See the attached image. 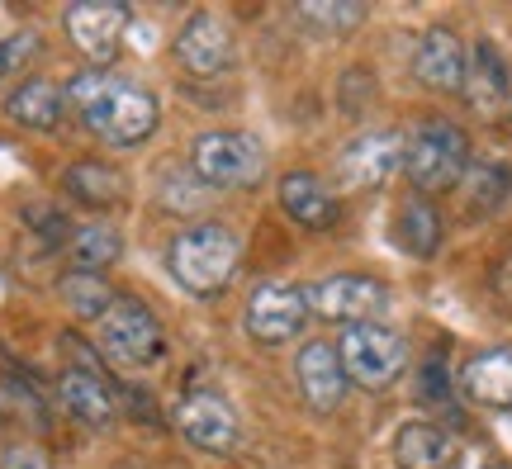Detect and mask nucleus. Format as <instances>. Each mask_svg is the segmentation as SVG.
Wrapping results in <instances>:
<instances>
[{
	"label": "nucleus",
	"instance_id": "f257e3e1",
	"mask_svg": "<svg viewBox=\"0 0 512 469\" xmlns=\"http://www.w3.org/2000/svg\"><path fill=\"white\" fill-rule=\"evenodd\" d=\"M67 109L105 147H143L162 124V100L157 95L147 86L124 81V76L100 72V67L67 81Z\"/></svg>",
	"mask_w": 512,
	"mask_h": 469
},
{
	"label": "nucleus",
	"instance_id": "f03ea898",
	"mask_svg": "<svg viewBox=\"0 0 512 469\" xmlns=\"http://www.w3.org/2000/svg\"><path fill=\"white\" fill-rule=\"evenodd\" d=\"M166 266H171V280L195 294V299H214L233 285V275L242 266V237L228 228V223H195V228H181L166 247Z\"/></svg>",
	"mask_w": 512,
	"mask_h": 469
},
{
	"label": "nucleus",
	"instance_id": "7ed1b4c3",
	"mask_svg": "<svg viewBox=\"0 0 512 469\" xmlns=\"http://www.w3.org/2000/svg\"><path fill=\"white\" fill-rule=\"evenodd\" d=\"M190 171L209 190H256L266 176V147L256 133L242 128H214L200 133L190 147Z\"/></svg>",
	"mask_w": 512,
	"mask_h": 469
},
{
	"label": "nucleus",
	"instance_id": "20e7f679",
	"mask_svg": "<svg viewBox=\"0 0 512 469\" xmlns=\"http://www.w3.org/2000/svg\"><path fill=\"white\" fill-rule=\"evenodd\" d=\"M403 171H408V181L418 185L422 195H437V190L460 185L465 171H470V138H465V128L451 124V119H427L403 143Z\"/></svg>",
	"mask_w": 512,
	"mask_h": 469
},
{
	"label": "nucleus",
	"instance_id": "39448f33",
	"mask_svg": "<svg viewBox=\"0 0 512 469\" xmlns=\"http://www.w3.org/2000/svg\"><path fill=\"white\" fill-rule=\"evenodd\" d=\"M100 351L124 370H147L166 356V327L143 299H114L100 323Z\"/></svg>",
	"mask_w": 512,
	"mask_h": 469
},
{
	"label": "nucleus",
	"instance_id": "423d86ee",
	"mask_svg": "<svg viewBox=\"0 0 512 469\" xmlns=\"http://www.w3.org/2000/svg\"><path fill=\"white\" fill-rule=\"evenodd\" d=\"M337 356H342L347 384H361V389H389L408 370V342L384 323L347 327L337 342Z\"/></svg>",
	"mask_w": 512,
	"mask_h": 469
},
{
	"label": "nucleus",
	"instance_id": "0eeeda50",
	"mask_svg": "<svg viewBox=\"0 0 512 469\" xmlns=\"http://www.w3.org/2000/svg\"><path fill=\"white\" fill-rule=\"evenodd\" d=\"M309 289L285 285V280H266L252 289V299L242 308V327L256 346H285L294 342L304 323H309Z\"/></svg>",
	"mask_w": 512,
	"mask_h": 469
},
{
	"label": "nucleus",
	"instance_id": "6e6552de",
	"mask_svg": "<svg viewBox=\"0 0 512 469\" xmlns=\"http://www.w3.org/2000/svg\"><path fill=\"white\" fill-rule=\"evenodd\" d=\"M176 62H181L190 76L200 81H214V76H228L233 62H238V38H233V24L214 10H195V15L181 24L176 34Z\"/></svg>",
	"mask_w": 512,
	"mask_h": 469
},
{
	"label": "nucleus",
	"instance_id": "1a4fd4ad",
	"mask_svg": "<svg viewBox=\"0 0 512 469\" xmlns=\"http://www.w3.org/2000/svg\"><path fill=\"white\" fill-rule=\"evenodd\" d=\"M62 34L72 38V48L86 62H95L105 72L114 57H119V48H124L128 10L114 5V0H76V5H67V15H62Z\"/></svg>",
	"mask_w": 512,
	"mask_h": 469
},
{
	"label": "nucleus",
	"instance_id": "9d476101",
	"mask_svg": "<svg viewBox=\"0 0 512 469\" xmlns=\"http://www.w3.org/2000/svg\"><path fill=\"white\" fill-rule=\"evenodd\" d=\"M171 417H176V432H181L195 451H204V455H233L238 451L242 417L223 394H209V389L185 394Z\"/></svg>",
	"mask_w": 512,
	"mask_h": 469
},
{
	"label": "nucleus",
	"instance_id": "9b49d317",
	"mask_svg": "<svg viewBox=\"0 0 512 469\" xmlns=\"http://www.w3.org/2000/svg\"><path fill=\"white\" fill-rule=\"evenodd\" d=\"M309 308L328 323L361 327L389 308V289L375 275H328V280H318L309 289Z\"/></svg>",
	"mask_w": 512,
	"mask_h": 469
},
{
	"label": "nucleus",
	"instance_id": "f8f14e48",
	"mask_svg": "<svg viewBox=\"0 0 512 469\" xmlns=\"http://www.w3.org/2000/svg\"><path fill=\"white\" fill-rule=\"evenodd\" d=\"M403 133L394 128H375V133H361V138H351L342 147V157H337V181L347 185V190H375L384 185L394 171H403Z\"/></svg>",
	"mask_w": 512,
	"mask_h": 469
},
{
	"label": "nucleus",
	"instance_id": "ddd939ff",
	"mask_svg": "<svg viewBox=\"0 0 512 469\" xmlns=\"http://www.w3.org/2000/svg\"><path fill=\"white\" fill-rule=\"evenodd\" d=\"M57 398H62L67 417H76L91 432H105V427H114V417H119V394L110 389V379L100 375V370H91V365H67L57 375Z\"/></svg>",
	"mask_w": 512,
	"mask_h": 469
},
{
	"label": "nucleus",
	"instance_id": "4468645a",
	"mask_svg": "<svg viewBox=\"0 0 512 469\" xmlns=\"http://www.w3.org/2000/svg\"><path fill=\"white\" fill-rule=\"evenodd\" d=\"M294 379H299V394L313 413H337L342 398H347V370L332 342H304L294 356Z\"/></svg>",
	"mask_w": 512,
	"mask_h": 469
},
{
	"label": "nucleus",
	"instance_id": "2eb2a0df",
	"mask_svg": "<svg viewBox=\"0 0 512 469\" xmlns=\"http://www.w3.org/2000/svg\"><path fill=\"white\" fill-rule=\"evenodd\" d=\"M465 67H470V53L460 43L456 29L446 24H432L427 34L418 38V57H413V72L427 91L437 95H460L465 91Z\"/></svg>",
	"mask_w": 512,
	"mask_h": 469
},
{
	"label": "nucleus",
	"instance_id": "dca6fc26",
	"mask_svg": "<svg viewBox=\"0 0 512 469\" xmlns=\"http://www.w3.org/2000/svg\"><path fill=\"white\" fill-rule=\"evenodd\" d=\"M465 100H470V109L475 114H484V119H494V114H503L512 100V67L508 57L498 53L489 38H479L475 48H470V67H465Z\"/></svg>",
	"mask_w": 512,
	"mask_h": 469
},
{
	"label": "nucleus",
	"instance_id": "f3484780",
	"mask_svg": "<svg viewBox=\"0 0 512 469\" xmlns=\"http://www.w3.org/2000/svg\"><path fill=\"white\" fill-rule=\"evenodd\" d=\"M275 199H280L285 218L299 223V228H309V233L337 228V214H342V209H337V195H332L313 171H285L280 185H275Z\"/></svg>",
	"mask_w": 512,
	"mask_h": 469
},
{
	"label": "nucleus",
	"instance_id": "a211bd4d",
	"mask_svg": "<svg viewBox=\"0 0 512 469\" xmlns=\"http://www.w3.org/2000/svg\"><path fill=\"white\" fill-rule=\"evenodd\" d=\"M389 455L394 469H460V441L437 422H403Z\"/></svg>",
	"mask_w": 512,
	"mask_h": 469
},
{
	"label": "nucleus",
	"instance_id": "6ab92c4d",
	"mask_svg": "<svg viewBox=\"0 0 512 469\" xmlns=\"http://www.w3.org/2000/svg\"><path fill=\"white\" fill-rule=\"evenodd\" d=\"M460 389L470 403L479 408H494V413H508L512 408V351L508 346H494V351H479L460 365Z\"/></svg>",
	"mask_w": 512,
	"mask_h": 469
},
{
	"label": "nucleus",
	"instance_id": "aec40b11",
	"mask_svg": "<svg viewBox=\"0 0 512 469\" xmlns=\"http://www.w3.org/2000/svg\"><path fill=\"white\" fill-rule=\"evenodd\" d=\"M5 114H10V124L29 128V133H53L67 114V91L48 76H29L5 95Z\"/></svg>",
	"mask_w": 512,
	"mask_h": 469
},
{
	"label": "nucleus",
	"instance_id": "412c9836",
	"mask_svg": "<svg viewBox=\"0 0 512 469\" xmlns=\"http://www.w3.org/2000/svg\"><path fill=\"white\" fill-rule=\"evenodd\" d=\"M62 190H67V199L86 204V209H114L128 190V176L119 166L100 162V157H81V162L62 171Z\"/></svg>",
	"mask_w": 512,
	"mask_h": 469
},
{
	"label": "nucleus",
	"instance_id": "4be33fe9",
	"mask_svg": "<svg viewBox=\"0 0 512 469\" xmlns=\"http://www.w3.org/2000/svg\"><path fill=\"white\" fill-rule=\"evenodd\" d=\"M394 242H399V252L418 256V261H427V256H437L441 247V214L432 199H403L399 209H394Z\"/></svg>",
	"mask_w": 512,
	"mask_h": 469
},
{
	"label": "nucleus",
	"instance_id": "5701e85b",
	"mask_svg": "<svg viewBox=\"0 0 512 469\" xmlns=\"http://www.w3.org/2000/svg\"><path fill=\"white\" fill-rule=\"evenodd\" d=\"M67 256H72L76 271L105 275L110 266L124 261V233H119L114 223H81V228L67 237Z\"/></svg>",
	"mask_w": 512,
	"mask_h": 469
},
{
	"label": "nucleus",
	"instance_id": "b1692460",
	"mask_svg": "<svg viewBox=\"0 0 512 469\" xmlns=\"http://www.w3.org/2000/svg\"><path fill=\"white\" fill-rule=\"evenodd\" d=\"M57 299L67 304L72 318L81 323H105V313L114 308V294L105 285V275H86V271H67L57 280Z\"/></svg>",
	"mask_w": 512,
	"mask_h": 469
},
{
	"label": "nucleus",
	"instance_id": "393cba45",
	"mask_svg": "<svg viewBox=\"0 0 512 469\" xmlns=\"http://www.w3.org/2000/svg\"><path fill=\"white\" fill-rule=\"evenodd\" d=\"M294 19L318 38H342L366 24V5L361 0H304L294 5Z\"/></svg>",
	"mask_w": 512,
	"mask_h": 469
},
{
	"label": "nucleus",
	"instance_id": "a878e982",
	"mask_svg": "<svg viewBox=\"0 0 512 469\" xmlns=\"http://www.w3.org/2000/svg\"><path fill=\"white\" fill-rule=\"evenodd\" d=\"M460 195L470 204V214H494L498 204L512 195V166H503V162L470 166L465 181H460Z\"/></svg>",
	"mask_w": 512,
	"mask_h": 469
},
{
	"label": "nucleus",
	"instance_id": "bb28decb",
	"mask_svg": "<svg viewBox=\"0 0 512 469\" xmlns=\"http://www.w3.org/2000/svg\"><path fill=\"white\" fill-rule=\"evenodd\" d=\"M38 53H43V43H38L34 29L5 34V38H0V81H10L15 72H24V67H29Z\"/></svg>",
	"mask_w": 512,
	"mask_h": 469
},
{
	"label": "nucleus",
	"instance_id": "cd10ccee",
	"mask_svg": "<svg viewBox=\"0 0 512 469\" xmlns=\"http://www.w3.org/2000/svg\"><path fill=\"white\" fill-rule=\"evenodd\" d=\"M0 469H53V460L34 441H15V446L0 451Z\"/></svg>",
	"mask_w": 512,
	"mask_h": 469
},
{
	"label": "nucleus",
	"instance_id": "c85d7f7f",
	"mask_svg": "<svg viewBox=\"0 0 512 469\" xmlns=\"http://www.w3.org/2000/svg\"><path fill=\"white\" fill-rule=\"evenodd\" d=\"M418 394L427 398V403H446L451 398V375H446V365H441V356H432V361L422 365V384Z\"/></svg>",
	"mask_w": 512,
	"mask_h": 469
},
{
	"label": "nucleus",
	"instance_id": "c756f323",
	"mask_svg": "<svg viewBox=\"0 0 512 469\" xmlns=\"http://www.w3.org/2000/svg\"><path fill=\"white\" fill-rule=\"evenodd\" d=\"M489 469H512V465H489Z\"/></svg>",
	"mask_w": 512,
	"mask_h": 469
}]
</instances>
